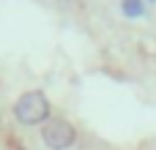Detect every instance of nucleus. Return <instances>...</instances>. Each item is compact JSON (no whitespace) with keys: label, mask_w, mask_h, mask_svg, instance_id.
<instances>
[{"label":"nucleus","mask_w":156,"mask_h":150,"mask_svg":"<svg viewBox=\"0 0 156 150\" xmlns=\"http://www.w3.org/2000/svg\"><path fill=\"white\" fill-rule=\"evenodd\" d=\"M49 112H52V107L41 90H27L14 101V118L22 126H41L52 118Z\"/></svg>","instance_id":"f257e3e1"},{"label":"nucleus","mask_w":156,"mask_h":150,"mask_svg":"<svg viewBox=\"0 0 156 150\" xmlns=\"http://www.w3.org/2000/svg\"><path fill=\"white\" fill-rule=\"evenodd\" d=\"M41 142L49 150H69L77 142V128L66 118H49L41 128Z\"/></svg>","instance_id":"f03ea898"},{"label":"nucleus","mask_w":156,"mask_h":150,"mask_svg":"<svg viewBox=\"0 0 156 150\" xmlns=\"http://www.w3.org/2000/svg\"><path fill=\"white\" fill-rule=\"evenodd\" d=\"M121 5H123V14H126V16H143V14H145L143 0H123Z\"/></svg>","instance_id":"7ed1b4c3"}]
</instances>
